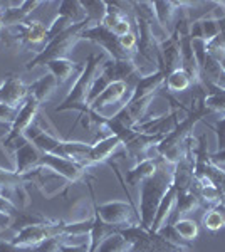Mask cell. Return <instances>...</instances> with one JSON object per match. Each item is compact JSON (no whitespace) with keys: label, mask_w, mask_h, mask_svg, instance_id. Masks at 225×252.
<instances>
[{"label":"cell","mask_w":225,"mask_h":252,"mask_svg":"<svg viewBox=\"0 0 225 252\" xmlns=\"http://www.w3.org/2000/svg\"><path fill=\"white\" fill-rule=\"evenodd\" d=\"M49 222H52V219L46 217V215H42L39 212H24V210L20 209L19 212L12 217V222H10L9 229H14L15 234H17L19 230L26 229V227L42 225V223H49Z\"/></svg>","instance_id":"484cf974"},{"label":"cell","mask_w":225,"mask_h":252,"mask_svg":"<svg viewBox=\"0 0 225 252\" xmlns=\"http://www.w3.org/2000/svg\"><path fill=\"white\" fill-rule=\"evenodd\" d=\"M208 128L214 129L217 135V145H219V150L217 152H224L225 150V118L219 120L214 126L208 125Z\"/></svg>","instance_id":"8d00e7d4"},{"label":"cell","mask_w":225,"mask_h":252,"mask_svg":"<svg viewBox=\"0 0 225 252\" xmlns=\"http://www.w3.org/2000/svg\"><path fill=\"white\" fill-rule=\"evenodd\" d=\"M158 234L161 235L163 239H166L170 244H173V246H177V247H182V249H188V251H192L193 249V242H188L185 241V239L180 235L177 230H175V227L171 225V223H168V225H163L161 229L158 230Z\"/></svg>","instance_id":"d6a6232c"},{"label":"cell","mask_w":225,"mask_h":252,"mask_svg":"<svg viewBox=\"0 0 225 252\" xmlns=\"http://www.w3.org/2000/svg\"><path fill=\"white\" fill-rule=\"evenodd\" d=\"M178 252H192V251H178Z\"/></svg>","instance_id":"f6af8a7d"},{"label":"cell","mask_w":225,"mask_h":252,"mask_svg":"<svg viewBox=\"0 0 225 252\" xmlns=\"http://www.w3.org/2000/svg\"><path fill=\"white\" fill-rule=\"evenodd\" d=\"M0 252H35L34 247H19L10 241H0Z\"/></svg>","instance_id":"f35d334b"},{"label":"cell","mask_w":225,"mask_h":252,"mask_svg":"<svg viewBox=\"0 0 225 252\" xmlns=\"http://www.w3.org/2000/svg\"><path fill=\"white\" fill-rule=\"evenodd\" d=\"M3 31V27H2V20H0V32H2Z\"/></svg>","instance_id":"ee69618b"},{"label":"cell","mask_w":225,"mask_h":252,"mask_svg":"<svg viewBox=\"0 0 225 252\" xmlns=\"http://www.w3.org/2000/svg\"><path fill=\"white\" fill-rule=\"evenodd\" d=\"M17 115H19V108H14V106H9V104L0 103V125H5L10 128V126L14 125Z\"/></svg>","instance_id":"d590c367"},{"label":"cell","mask_w":225,"mask_h":252,"mask_svg":"<svg viewBox=\"0 0 225 252\" xmlns=\"http://www.w3.org/2000/svg\"><path fill=\"white\" fill-rule=\"evenodd\" d=\"M171 225H173L175 230L188 242H193L195 239L198 237V223L195 220H192V219H187V217L178 219V220H175Z\"/></svg>","instance_id":"f546056e"},{"label":"cell","mask_w":225,"mask_h":252,"mask_svg":"<svg viewBox=\"0 0 225 252\" xmlns=\"http://www.w3.org/2000/svg\"><path fill=\"white\" fill-rule=\"evenodd\" d=\"M27 184H31L29 175H19L14 170H7L0 166V193L22 210L31 204V198H29L26 190Z\"/></svg>","instance_id":"30bf717a"},{"label":"cell","mask_w":225,"mask_h":252,"mask_svg":"<svg viewBox=\"0 0 225 252\" xmlns=\"http://www.w3.org/2000/svg\"><path fill=\"white\" fill-rule=\"evenodd\" d=\"M165 86L170 93H182L192 88V81L183 69H177L171 74L166 76Z\"/></svg>","instance_id":"f1b7e54d"},{"label":"cell","mask_w":225,"mask_h":252,"mask_svg":"<svg viewBox=\"0 0 225 252\" xmlns=\"http://www.w3.org/2000/svg\"><path fill=\"white\" fill-rule=\"evenodd\" d=\"M116 232L129 244V252H178L188 251L170 244L163 239L158 232H151L148 229H143L140 223L126 227H118Z\"/></svg>","instance_id":"5b68a950"},{"label":"cell","mask_w":225,"mask_h":252,"mask_svg":"<svg viewBox=\"0 0 225 252\" xmlns=\"http://www.w3.org/2000/svg\"><path fill=\"white\" fill-rule=\"evenodd\" d=\"M96 252H129V244L116 232L106 237Z\"/></svg>","instance_id":"4dcf8cb0"},{"label":"cell","mask_w":225,"mask_h":252,"mask_svg":"<svg viewBox=\"0 0 225 252\" xmlns=\"http://www.w3.org/2000/svg\"><path fill=\"white\" fill-rule=\"evenodd\" d=\"M40 166L47 168L51 173L57 175V177L64 178L67 184H77V182L84 180L88 177V168L76 161L69 160V158H63L57 155H51V153H42L40 158Z\"/></svg>","instance_id":"8fae6325"},{"label":"cell","mask_w":225,"mask_h":252,"mask_svg":"<svg viewBox=\"0 0 225 252\" xmlns=\"http://www.w3.org/2000/svg\"><path fill=\"white\" fill-rule=\"evenodd\" d=\"M40 109V103L35 97L29 96L26 103L19 108V115L15 118L14 125L9 128V131L3 136H0V150H2L5 155H14V146L15 143L24 138L26 131L35 123Z\"/></svg>","instance_id":"8992f818"},{"label":"cell","mask_w":225,"mask_h":252,"mask_svg":"<svg viewBox=\"0 0 225 252\" xmlns=\"http://www.w3.org/2000/svg\"><path fill=\"white\" fill-rule=\"evenodd\" d=\"M57 88H59V83H57V79L49 72V74L42 76V78H39L37 81H34L32 84H29V93H31L32 97H35V99L42 104L51 99Z\"/></svg>","instance_id":"603a6c76"},{"label":"cell","mask_w":225,"mask_h":252,"mask_svg":"<svg viewBox=\"0 0 225 252\" xmlns=\"http://www.w3.org/2000/svg\"><path fill=\"white\" fill-rule=\"evenodd\" d=\"M91 155H89V166L99 165L108 161L109 158L113 157V153L116 152L118 148L121 146V140L116 135H106L104 138H101L99 141L96 143H91Z\"/></svg>","instance_id":"ffe728a7"},{"label":"cell","mask_w":225,"mask_h":252,"mask_svg":"<svg viewBox=\"0 0 225 252\" xmlns=\"http://www.w3.org/2000/svg\"><path fill=\"white\" fill-rule=\"evenodd\" d=\"M210 161L217 166H222L225 165V150L224 152H215V153H210Z\"/></svg>","instance_id":"60d3db41"},{"label":"cell","mask_w":225,"mask_h":252,"mask_svg":"<svg viewBox=\"0 0 225 252\" xmlns=\"http://www.w3.org/2000/svg\"><path fill=\"white\" fill-rule=\"evenodd\" d=\"M126 93H131L133 94V88L129 86L128 83H123V81L111 83L91 104H89V108H91V111L94 113H99L101 109H104L106 106H109V104L120 103V101L125 99Z\"/></svg>","instance_id":"ac0fdd59"},{"label":"cell","mask_w":225,"mask_h":252,"mask_svg":"<svg viewBox=\"0 0 225 252\" xmlns=\"http://www.w3.org/2000/svg\"><path fill=\"white\" fill-rule=\"evenodd\" d=\"M160 51H161V69L166 76L177 69H182V54H180V34L171 31L166 39L160 40Z\"/></svg>","instance_id":"e0dca14e"},{"label":"cell","mask_w":225,"mask_h":252,"mask_svg":"<svg viewBox=\"0 0 225 252\" xmlns=\"http://www.w3.org/2000/svg\"><path fill=\"white\" fill-rule=\"evenodd\" d=\"M89 192H91V198H93V210L97 212V215L103 219V222L109 223L113 227H126V225L140 223V215L136 214V209L133 207L131 202L113 200L97 205L91 185H89Z\"/></svg>","instance_id":"52a82bcc"},{"label":"cell","mask_w":225,"mask_h":252,"mask_svg":"<svg viewBox=\"0 0 225 252\" xmlns=\"http://www.w3.org/2000/svg\"><path fill=\"white\" fill-rule=\"evenodd\" d=\"M158 158L160 163L157 172L140 185V212L138 215H140V225L148 230L153 225L161 198L173 185V165L166 163L161 157Z\"/></svg>","instance_id":"7a4b0ae2"},{"label":"cell","mask_w":225,"mask_h":252,"mask_svg":"<svg viewBox=\"0 0 225 252\" xmlns=\"http://www.w3.org/2000/svg\"><path fill=\"white\" fill-rule=\"evenodd\" d=\"M171 111L168 115L151 118V120H143L140 125H136L134 128L138 131L145 133V135H163L166 136L175 129L180 121H178V109H182V104H178V101L171 99Z\"/></svg>","instance_id":"4fadbf2b"},{"label":"cell","mask_w":225,"mask_h":252,"mask_svg":"<svg viewBox=\"0 0 225 252\" xmlns=\"http://www.w3.org/2000/svg\"><path fill=\"white\" fill-rule=\"evenodd\" d=\"M155 96L157 94L141 97V99H136V101H126V103L123 104V108L113 118L120 125L126 126V128H134V126L140 125L141 121L145 120L146 109H148L151 101L155 99Z\"/></svg>","instance_id":"2e32d148"},{"label":"cell","mask_w":225,"mask_h":252,"mask_svg":"<svg viewBox=\"0 0 225 252\" xmlns=\"http://www.w3.org/2000/svg\"><path fill=\"white\" fill-rule=\"evenodd\" d=\"M158 163H160V158H157V160H153V158H148V160L136 163L128 173H126V184L131 185V187L141 185L143 182L146 180V178H150L151 175L157 172Z\"/></svg>","instance_id":"cb8c5ba5"},{"label":"cell","mask_w":225,"mask_h":252,"mask_svg":"<svg viewBox=\"0 0 225 252\" xmlns=\"http://www.w3.org/2000/svg\"><path fill=\"white\" fill-rule=\"evenodd\" d=\"M177 209H175V220H178V219H185L187 214H190L192 210L198 209V207H202V202H200V198L197 197V193L192 192V190H188L185 193H180L177 195ZM171 222V223H173Z\"/></svg>","instance_id":"4316f807"},{"label":"cell","mask_w":225,"mask_h":252,"mask_svg":"<svg viewBox=\"0 0 225 252\" xmlns=\"http://www.w3.org/2000/svg\"><path fill=\"white\" fill-rule=\"evenodd\" d=\"M205 96H200L198 99L193 101L195 106H192V109L188 111L187 118L183 121L175 126V129L171 133H168L160 145H157V152L158 155L170 165H175L185 157L187 152V143L192 136H193V129L197 123L203 121V118L210 115V109L205 106Z\"/></svg>","instance_id":"6da1fadb"},{"label":"cell","mask_w":225,"mask_h":252,"mask_svg":"<svg viewBox=\"0 0 225 252\" xmlns=\"http://www.w3.org/2000/svg\"><path fill=\"white\" fill-rule=\"evenodd\" d=\"M46 66H47L49 71H51V74L57 79L59 86H64V84H66L72 76L81 74L83 69H84V64H77L69 58L51 61V63H47Z\"/></svg>","instance_id":"44dd1931"},{"label":"cell","mask_w":225,"mask_h":252,"mask_svg":"<svg viewBox=\"0 0 225 252\" xmlns=\"http://www.w3.org/2000/svg\"><path fill=\"white\" fill-rule=\"evenodd\" d=\"M217 61H219V63H220V66H222V69L225 71V56H222V58H219Z\"/></svg>","instance_id":"7bdbcfd3"},{"label":"cell","mask_w":225,"mask_h":252,"mask_svg":"<svg viewBox=\"0 0 225 252\" xmlns=\"http://www.w3.org/2000/svg\"><path fill=\"white\" fill-rule=\"evenodd\" d=\"M31 96L29 93V84L24 83L17 74H7L5 79L0 84V103L9 104V106L20 108L26 99Z\"/></svg>","instance_id":"5bb4252c"},{"label":"cell","mask_w":225,"mask_h":252,"mask_svg":"<svg viewBox=\"0 0 225 252\" xmlns=\"http://www.w3.org/2000/svg\"><path fill=\"white\" fill-rule=\"evenodd\" d=\"M40 158L42 152L35 148L26 136L20 138L14 146V172L19 175H29L40 166Z\"/></svg>","instance_id":"7c38bea8"},{"label":"cell","mask_w":225,"mask_h":252,"mask_svg":"<svg viewBox=\"0 0 225 252\" xmlns=\"http://www.w3.org/2000/svg\"><path fill=\"white\" fill-rule=\"evenodd\" d=\"M64 227H66V222L63 220H52L49 223H42V225H31L19 230L14 235V239H10V242L19 247H35L40 242L49 241V239L66 237Z\"/></svg>","instance_id":"9c48e42d"},{"label":"cell","mask_w":225,"mask_h":252,"mask_svg":"<svg viewBox=\"0 0 225 252\" xmlns=\"http://www.w3.org/2000/svg\"><path fill=\"white\" fill-rule=\"evenodd\" d=\"M19 207H15L12 202L9 200L7 197H3L2 193H0V215H5V217H14L15 214L19 212Z\"/></svg>","instance_id":"74e56055"},{"label":"cell","mask_w":225,"mask_h":252,"mask_svg":"<svg viewBox=\"0 0 225 252\" xmlns=\"http://www.w3.org/2000/svg\"><path fill=\"white\" fill-rule=\"evenodd\" d=\"M57 15H63V17L69 19L72 24H81L84 20H88L86 10L79 0H64V2H61Z\"/></svg>","instance_id":"83f0119b"},{"label":"cell","mask_w":225,"mask_h":252,"mask_svg":"<svg viewBox=\"0 0 225 252\" xmlns=\"http://www.w3.org/2000/svg\"><path fill=\"white\" fill-rule=\"evenodd\" d=\"M94 223V215L93 219H88V220H77V222H66V227H64V235H86L91 232Z\"/></svg>","instance_id":"836d02e7"},{"label":"cell","mask_w":225,"mask_h":252,"mask_svg":"<svg viewBox=\"0 0 225 252\" xmlns=\"http://www.w3.org/2000/svg\"><path fill=\"white\" fill-rule=\"evenodd\" d=\"M165 81H166V74L163 71H160V69L143 76L136 83V86L133 89V94L129 96L128 101H136V99H141V97L157 94L158 89L161 86H165Z\"/></svg>","instance_id":"d6986e66"},{"label":"cell","mask_w":225,"mask_h":252,"mask_svg":"<svg viewBox=\"0 0 225 252\" xmlns=\"http://www.w3.org/2000/svg\"><path fill=\"white\" fill-rule=\"evenodd\" d=\"M89 251V241L86 244H79V246H71V244H61L59 252H88Z\"/></svg>","instance_id":"ab89813d"},{"label":"cell","mask_w":225,"mask_h":252,"mask_svg":"<svg viewBox=\"0 0 225 252\" xmlns=\"http://www.w3.org/2000/svg\"><path fill=\"white\" fill-rule=\"evenodd\" d=\"M81 39L91 40V42L97 44L106 52V56H109V59L113 61H131L136 58V54L125 51L120 44V37L114 35L111 31H108L101 24L99 26H89L81 34Z\"/></svg>","instance_id":"ba28073f"},{"label":"cell","mask_w":225,"mask_h":252,"mask_svg":"<svg viewBox=\"0 0 225 252\" xmlns=\"http://www.w3.org/2000/svg\"><path fill=\"white\" fill-rule=\"evenodd\" d=\"M42 2L39 0H26V2H9L3 5L2 12H0V20H2L3 29H12V27H17L20 24H24L29 20V15L32 14Z\"/></svg>","instance_id":"9a60e30c"},{"label":"cell","mask_w":225,"mask_h":252,"mask_svg":"<svg viewBox=\"0 0 225 252\" xmlns=\"http://www.w3.org/2000/svg\"><path fill=\"white\" fill-rule=\"evenodd\" d=\"M10 222H12V219H10V217H5V215H0V232H3L5 229H9V227H10Z\"/></svg>","instance_id":"b9f144b4"},{"label":"cell","mask_w":225,"mask_h":252,"mask_svg":"<svg viewBox=\"0 0 225 252\" xmlns=\"http://www.w3.org/2000/svg\"><path fill=\"white\" fill-rule=\"evenodd\" d=\"M177 204V190L173 189V185L170 187V190L165 193V197L161 198V204H160L157 215H155L153 225H151V232H158L163 225H166V220L173 212V207Z\"/></svg>","instance_id":"d4e9b609"},{"label":"cell","mask_w":225,"mask_h":252,"mask_svg":"<svg viewBox=\"0 0 225 252\" xmlns=\"http://www.w3.org/2000/svg\"><path fill=\"white\" fill-rule=\"evenodd\" d=\"M202 225L205 227V229L212 230V232H215V230H219L220 227H225V220L222 219V215H220L214 207H212V209H208L207 212L203 214Z\"/></svg>","instance_id":"e575fe53"},{"label":"cell","mask_w":225,"mask_h":252,"mask_svg":"<svg viewBox=\"0 0 225 252\" xmlns=\"http://www.w3.org/2000/svg\"><path fill=\"white\" fill-rule=\"evenodd\" d=\"M151 5H153L157 24L161 27L163 32H165V35L168 37L171 24L177 20L178 7L175 5V2H160V0H157V2H151Z\"/></svg>","instance_id":"7402d4cb"},{"label":"cell","mask_w":225,"mask_h":252,"mask_svg":"<svg viewBox=\"0 0 225 252\" xmlns=\"http://www.w3.org/2000/svg\"><path fill=\"white\" fill-rule=\"evenodd\" d=\"M88 15V20L91 24L99 26L101 20H103L106 14V2H99V0H88V2H81Z\"/></svg>","instance_id":"1f68e13d"},{"label":"cell","mask_w":225,"mask_h":252,"mask_svg":"<svg viewBox=\"0 0 225 252\" xmlns=\"http://www.w3.org/2000/svg\"><path fill=\"white\" fill-rule=\"evenodd\" d=\"M104 58L106 52H99V54H91L86 59L83 72L76 78V83L72 84L71 91L67 93V96L64 97L63 103L54 109L56 113L77 111L81 116H86L89 120V116L93 113L88 103L89 89L93 86V81L97 76V71H99V64L103 63Z\"/></svg>","instance_id":"3957f363"},{"label":"cell","mask_w":225,"mask_h":252,"mask_svg":"<svg viewBox=\"0 0 225 252\" xmlns=\"http://www.w3.org/2000/svg\"><path fill=\"white\" fill-rule=\"evenodd\" d=\"M89 24H91L89 20H84V22L76 24V26H72L71 29H67L66 32H63V34H59L57 37L51 39L46 44V47L40 49L37 54L26 64V71H32V69L37 67V66H46V64L51 63V61L67 58L69 52L72 51V47L81 40V34L88 29Z\"/></svg>","instance_id":"277c9868"}]
</instances>
